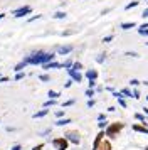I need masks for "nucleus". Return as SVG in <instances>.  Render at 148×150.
Listing matches in <instances>:
<instances>
[{"label": "nucleus", "instance_id": "nucleus-34", "mask_svg": "<svg viewBox=\"0 0 148 150\" xmlns=\"http://www.w3.org/2000/svg\"><path fill=\"white\" fill-rule=\"evenodd\" d=\"M113 39H114V34H108V35H104V37H103V42H104V44H108V42H113Z\"/></svg>", "mask_w": 148, "mask_h": 150}, {"label": "nucleus", "instance_id": "nucleus-12", "mask_svg": "<svg viewBox=\"0 0 148 150\" xmlns=\"http://www.w3.org/2000/svg\"><path fill=\"white\" fill-rule=\"evenodd\" d=\"M49 113H51V110H49V108H42V110H39V111H35V113L32 115V118H34V120H39V118L47 116Z\"/></svg>", "mask_w": 148, "mask_h": 150}, {"label": "nucleus", "instance_id": "nucleus-38", "mask_svg": "<svg viewBox=\"0 0 148 150\" xmlns=\"http://www.w3.org/2000/svg\"><path fill=\"white\" fill-rule=\"evenodd\" d=\"M44 147H46V143L42 142V143H37V145H34L30 150H44Z\"/></svg>", "mask_w": 148, "mask_h": 150}, {"label": "nucleus", "instance_id": "nucleus-3", "mask_svg": "<svg viewBox=\"0 0 148 150\" xmlns=\"http://www.w3.org/2000/svg\"><path fill=\"white\" fill-rule=\"evenodd\" d=\"M30 14H32V5H20V7L12 10V15L15 19H24V17H27Z\"/></svg>", "mask_w": 148, "mask_h": 150}, {"label": "nucleus", "instance_id": "nucleus-32", "mask_svg": "<svg viewBox=\"0 0 148 150\" xmlns=\"http://www.w3.org/2000/svg\"><path fill=\"white\" fill-rule=\"evenodd\" d=\"M52 133V128H46V130H42V132H39L37 135L39 137H47V135H51Z\"/></svg>", "mask_w": 148, "mask_h": 150}, {"label": "nucleus", "instance_id": "nucleus-25", "mask_svg": "<svg viewBox=\"0 0 148 150\" xmlns=\"http://www.w3.org/2000/svg\"><path fill=\"white\" fill-rule=\"evenodd\" d=\"M73 62H74V61H73V57H67L64 62H61V64H62V69H69L71 66H73Z\"/></svg>", "mask_w": 148, "mask_h": 150}, {"label": "nucleus", "instance_id": "nucleus-23", "mask_svg": "<svg viewBox=\"0 0 148 150\" xmlns=\"http://www.w3.org/2000/svg\"><path fill=\"white\" fill-rule=\"evenodd\" d=\"M106 57H108L106 52H101V54L96 56V62H98V64H103V62L106 61Z\"/></svg>", "mask_w": 148, "mask_h": 150}, {"label": "nucleus", "instance_id": "nucleus-41", "mask_svg": "<svg viewBox=\"0 0 148 150\" xmlns=\"http://www.w3.org/2000/svg\"><path fill=\"white\" fill-rule=\"evenodd\" d=\"M138 34L143 35V37H148V29H140L138 27Z\"/></svg>", "mask_w": 148, "mask_h": 150}, {"label": "nucleus", "instance_id": "nucleus-48", "mask_svg": "<svg viewBox=\"0 0 148 150\" xmlns=\"http://www.w3.org/2000/svg\"><path fill=\"white\" fill-rule=\"evenodd\" d=\"M141 17H143V19H145V21H148V7L145 8V10H143V12H141Z\"/></svg>", "mask_w": 148, "mask_h": 150}, {"label": "nucleus", "instance_id": "nucleus-46", "mask_svg": "<svg viewBox=\"0 0 148 150\" xmlns=\"http://www.w3.org/2000/svg\"><path fill=\"white\" fill-rule=\"evenodd\" d=\"M111 10H113L111 7H106V8H103V10H101V15H106V14H109Z\"/></svg>", "mask_w": 148, "mask_h": 150}, {"label": "nucleus", "instance_id": "nucleus-56", "mask_svg": "<svg viewBox=\"0 0 148 150\" xmlns=\"http://www.w3.org/2000/svg\"><path fill=\"white\" fill-rule=\"evenodd\" d=\"M4 17H5V14H2V12H0V21H4Z\"/></svg>", "mask_w": 148, "mask_h": 150}, {"label": "nucleus", "instance_id": "nucleus-54", "mask_svg": "<svg viewBox=\"0 0 148 150\" xmlns=\"http://www.w3.org/2000/svg\"><path fill=\"white\" fill-rule=\"evenodd\" d=\"M114 110H116V108H114V106H108V111H109V113H113Z\"/></svg>", "mask_w": 148, "mask_h": 150}, {"label": "nucleus", "instance_id": "nucleus-62", "mask_svg": "<svg viewBox=\"0 0 148 150\" xmlns=\"http://www.w3.org/2000/svg\"><path fill=\"white\" fill-rule=\"evenodd\" d=\"M143 2H147V0H143Z\"/></svg>", "mask_w": 148, "mask_h": 150}, {"label": "nucleus", "instance_id": "nucleus-53", "mask_svg": "<svg viewBox=\"0 0 148 150\" xmlns=\"http://www.w3.org/2000/svg\"><path fill=\"white\" fill-rule=\"evenodd\" d=\"M104 89H106V91H109V93H113V91H116V89H114L113 86H106Z\"/></svg>", "mask_w": 148, "mask_h": 150}, {"label": "nucleus", "instance_id": "nucleus-33", "mask_svg": "<svg viewBox=\"0 0 148 150\" xmlns=\"http://www.w3.org/2000/svg\"><path fill=\"white\" fill-rule=\"evenodd\" d=\"M125 56L126 57H140V54L135 52V51H125Z\"/></svg>", "mask_w": 148, "mask_h": 150}, {"label": "nucleus", "instance_id": "nucleus-28", "mask_svg": "<svg viewBox=\"0 0 148 150\" xmlns=\"http://www.w3.org/2000/svg\"><path fill=\"white\" fill-rule=\"evenodd\" d=\"M74 103H76V100H74V98H71V100H66L64 103H61V106H62V108H69V106H73Z\"/></svg>", "mask_w": 148, "mask_h": 150}, {"label": "nucleus", "instance_id": "nucleus-24", "mask_svg": "<svg viewBox=\"0 0 148 150\" xmlns=\"http://www.w3.org/2000/svg\"><path fill=\"white\" fill-rule=\"evenodd\" d=\"M135 120H136V122H140V123L148 122V120H147V116L143 115V113H135Z\"/></svg>", "mask_w": 148, "mask_h": 150}, {"label": "nucleus", "instance_id": "nucleus-16", "mask_svg": "<svg viewBox=\"0 0 148 150\" xmlns=\"http://www.w3.org/2000/svg\"><path fill=\"white\" fill-rule=\"evenodd\" d=\"M69 123H73V120L64 116V118H59V120H56V123H54V125H56V127H66V125H69Z\"/></svg>", "mask_w": 148, "mask_h": 150}, {"label": "nucleus", "instance_id": "nucleus-45", "mask_svg": "<svg viewBox=\"0 0 148 150\" xmlns=\"http://www.w3.org/2000/svg\"><path fill=\"white\" fill-rule=\"evenodd\" d=\"M94 105H96V100H94V98H91V100H87V108H93Z\"/></svg>", "mask_w": 148, "mask_h": 150}, {"label": "nucleus", "instance_id": "nucleus-31", "mask_svg": "<svg viewBox=\"0 0 148 150\" xmlns=\"http://www.w3.org/2000/svg\"><path fill=\"white\" fill-rule=\"evenodd\" d=\"M54 115H56V120H59V118H64V116H66V111H64V110H56Z\"/></svg>", "mask_w": 148, "mask_h": 150}, {"label": "nucleus", "instance_id": "nucleus-58", "mask_svg": "<svg viewBox=\"0 0 148 150\" xmlns=\"http://www.w3.org/2000/svg\"><path fill=\"white\" fill-rule=\"evenodd\" d=\"M145 4H147V7H148V0H147V2H145Z\"/></svg>", "mask_w": 148, "mask_h": 150}, {"label": "nucleus", "instance_id": "nucleus-40", "mask_svg": "<svg viewBox=\"0 0 148 150\" xmlns=\"http://www.w3.org/2000/svg\"><path fill=\"white\" fill-rule=\"evenodd\" d=\"M73 34H74V30H71V29H67V30H62V32H61L62 37H67V35H73Z\"/></svg>", "mask_w": 148, "mask_h": 150}, {"label": "nucleus", "instance_id": "nucleus-55", "mask_svg": "<svg viewBox=\"0 0 148 150\" xmlns=\"http://www.w3.org/2000/svg\"><path fill=\"white\" fill-rule=\"evenodd\" d=\"M143 115H147V116H148V108H147V106L143 108Z\"/></svg>", "mask_w": 148, "mask_h": 150}, {"label": "nucleus", "instance_id": "nucleus-37", "mask_svg": "<svg viewBox=\"0 0 148 150\" xmlns=\"http://www.w3.org/2000/svg\"><path fill=\"white\" fill-rule=\"evenodd\" d=\"M118 105H120L121 108H126V106H128V103H126L125 98H118Z\"/></svg>", "mask_w": 148, "mask_h": 150}, {"label": "nucleus", "instance_id": "nucleus-10", "mask_svg": "<svg viewBox=\"0 0 148 150\" xmlns=\"http://www.w3.org/2000/svg\"><path fill=\"white\" fill-rule=\"evenodd\" d=\"M131 128H133V132H136V133L148 135V128L143 125V123H133V125H131Z\"/></svg>", "mask_w": 148, "mask_h": 150}, {"label": "nucleus", "instance_id": "nucleus-1", "mask_svg": "<svg viewBox=\"0 0 148 150\" xmlns=\"http://www.w3.org/2000/svg\"><path fill=\"white\" fill-rule=\"evenodd\" d=\"M56 52L54 51H44V49H32L27 56L22 57V61L25 62L27 66H42L46 62L56 61Z\"/></svg>", "mask_w": 148, "mask_h": 150}, {"label": "nucleus", "instance_id": "nucleus-39", "mask_svg": "<svg viewBox=\"0 0 148 150\" xmlns=\"http://www.w3.org/2000/svg\"><path fill=\"white\" fill-rule=\"evenodd\" d=\"M108 123H109L108 120H103V122H99V123H98V127H99V130H104V128L108 127Z\"/></svg>", "mask_w": 148, "mask_h": 150}, {"label": "nucleus", "instance_id": "nucleus-15", "mask_svg": "<svg viewBox=\"0 0 148 150\" xmlns=\"http://www.w3.org/2000/svg\"><path fill=\"white\" fill-rule=\"evenodd\" d=\"M59 98H61V91H56V89L47 91V100H59Z\"/></svg>", "mask_w": 148, "mask_h": 150}, {"label": "nucleus", "instance_id": "nucleus-35", "mask_svg": "<svg viewBox=\"0 0 148 150\" xmlns=\"http://www.w3.org/2000/svg\"><path fill=\"white\" fill-rule=\"evenodd\" d=\"M140 89H136V88H135V89H131V98H135V100H138V98H140Z\"/></svg>", "mask_w": 148, "mask_h": 150}, {"label": "nucleus", "instance_id": "nucleus-52", "mask_svg": "<svg viewBox=\"0 0 148 150\" xmlns=\"http://www.w3.org/2000/svg\"><path fill=\"white\" fill-rule=\"evenodd\" d=\"M138 27H140V29H148V21L143 22V24H141V25H138Z\"/></svg>", "mask_w": 148, "mask_h": 150}, {"label": "nucleus", "instance_id": "nucleus-26", "mask_svg": "<svg viewBox=\"0 0 148 150\" xmlns=\"http://www.w3.org/2000/svg\"><path fill=\"white\" fill-rule=\"evenodd\" d=\"M120 93L123 95V98H131V89L130 88H121Z\"/></svg>", "mask_w": 148, "mask_h": 150}, {"label": "nucleus", "instance_id": "nucleus-18", "mask_svg": "<svg viewBox=\"0 0 148 150\" xmlns=\"http://www.w3.org/2000/svg\"><path fill=\"white\" fill-rule=\"evenodd\" d=\"M66 17H67V14L64 10H56L54 15H52V19H56V21H62V19H66Z\"/></svg>", "mask_w": 148, "mask_h": 150}, {"label": "nucleus", "instance_id": "nucleus-29", "mask_svg": "<svg viewBox=\"0 0 148 150\" xmlns=\"http://www.w3.org/2000/svg\"><path fill=\"white\" fill-rule=\"evenodd\" d=\"M39 19H42V14H35V15H32V17H29V19H27V24H32V22L39 21Z\"/></svg>", "mask_w": 148, "mask_h": 150}, {"label": "nucleus", "instance_id": "nucleus-17", "mask_svg": "<svg viewBox=\"0 0 148 150\" xmlns=\"http://www.w3.org/2000/svg\"><path fill=\"white\" fill-rule=\"evenodd\" d=\"M57 105H59V100H46L44 105H42V108H54Z\"/></svg>", "mask_w": 148, "mask_h": 150}, {"label": "nucleus", "instance_id": "nucleus-4", "mask_svg": "<svg viewBox=\"0 0 148 150\" xmlns=\"http://www.w3.org/2000/svg\"><path fill=\"white\" fill-rule=\"evenodd\" d=\"M51 145L54 147V150H69V142L64 137H54V138H51Z\"/></svg>", "mask_w": 148, "mask_h": 150}, {"label": "nucleus", "instance_id": "nucleus-11", "mask_svg": "<svg viewBox=\"0 0 148 150\" xmlns=\"http://www.w3.org/2000/svg\"><path fill=\"white\" fill-rule=\"evenodd\" d=\"M103 140H104V130H99V132H98V135L94 137L93 149H91V150H96V149H98V145H99V143L103 142Z\"/></svg>", "mask_w": 148, "mask_h": 150}, {"label": "nucleus", "instance_id": "nucleus-27", "mask_svg": "<svg viewBox=\"0 0 148 150\" xmlns=\"http://www.w3.org/2000/svg\"><path fill=\"white\" fill-rule=\"evenodd\" d=\"M24 78H27V73H24V71H20V73H15V76H13V79H15V81H22Z\"/></svg>", "mask_w": 148, "mask_h": 150}, {"label": "nucleus", "instance_id": "nucleus-44", "mask_svg": "<svg viewBox=\"0 0 148 150\" xmlns=\"http://www.w3.org/2000/svg\"><path fill=\"white\" fill-rule=\"evenodd\" d=\"M10 150H24V147H22L20 143H13V145H12V149H10Z\"/></svg>", "mask_w": 148, "mask_h": 150}, {"label": "nucleus", "instance_id": "nucleus-60", "mask_svg": "<svg viewBox=\"0 0 148 150\" xmlns=\"http://www.w3.org/2000/svg\"><path fill=\"white\" fill-rule=\"evenodd\" d=\"M147 101H148V95H147Z\"/></svg>", "mask_w": 148, "mask_h": 150}, {"label": "nucleus", "instance_id": "nucleus-63", "mask_svg": "<svg viewBox=\"0 0 148 150\" xmlns=\"http://www.w3.org/2000/svg\"><path fill=\"white\" fill-rule=\"evenodd\" d=\"M0 123H2V120H0Z\"/></svg>", "mask_w": 148, "mask_h": 150}, {"label": "nucleus", "instance_id": "nucleus-47", "mask_svg": "<svg viewBox=\"0 0 148 150\" xmlns=\"http://www.w3.org/2000/svg\"><path fill=\"white\" fill-rule=\"evenodd\" d=\"M8 81H10V78H8V76H4V74L0 76V83H8Z\"/></svg>", "mask_w": 148, "mask_h": 150}, {"label": "nucleus", "instance_id": "nucleus-9", "mask_svg": "<svg viewBox=\"0 0 148 150\" xmlns=\"http://www.w3.org/2000/svg\"><path fill=\"white\" fill-rule=\"evenodd\" d=\"M42 69H44V73L46 71H51V69H62V64L59 61H51V62L42 64Z\"/></svg>", "mask_w": 148, "mask_h": 150}, {"label": "nucleus", "instance_id": "nucleus-5", "mask_svg": "<svg viewBox=\"0 0 148 150\" xmlns=\"http://www.w3.org/2000/svg\"><path fill=\"white\" fill-rule=\"evenodd\" d=\"M64 138L69 143H73V145H79L81 143V133L78 130H67L66 133H64Z\"/></svg>", "mask_w": 148, "mask_h": 150}, {"label": "nucleus", "instance_id": "nucleus-22", "mask_svg": "<svg viewBox=\"0 0 148 150\" xmlns=\"http://www.w3.org/2000/svg\"><path fill=\"white\" fill-rule=\"evenodd\" d=\"M71 69H74V71H82V69H84V66H82V62L81 61H74L73 62V66H71Z\"/></svg>", "mask_w": 148, "mask_h": 150}, {"label": "nucleus", "instance_id": "nucleus-42", "mask_svg": "<svg viewBox=\"0 0 148 150\" xmlns=\"http://www.w3.org/2000/svg\"><path fill=\"white\" fill-rule=\"evenodd\" d=\"M73 84H74V81H73V79H71V78H69V79H67V81L66 83H64V88H71V86H73Z\"/></svg>", "mask_w": 148, "mask_h": 150}, {"label": "nucleus", "instance_id": "nucleus-2", "mask_svg": "<svg viewBox=\"0 0 148 150\" xmlns=\"http://www.w3.org/2000/svg\"><path fill=\"white\" fill-rule=\"evenodd\" d=\"M125 130V123L123 122H113V123H108V127L104 128V137L108 140H114L118 138L121 132Z\"/></svg>", "mask_w": 148, "mask_h": 150}, {"label": "nucleus", "instance_id": "nucleus-43", "mask_svg": "<svg viewBox=\"0 0 148 150\" xmlns=\"http://www.w3.org/2000/svg\"><path fill=\"white\" fill-rule=\"evenodd\" d=\"M98 86V81H87V88H91V89H94Z\"/></svg>", "mask_w": 148, "mask_h": 150}, {"label": "nucleus", "instance_id": "nucleus-59", "mask_svg": "<svg viewBox=\"0 0 148 150\" xmlns=\"http://www.w3.org/2000/svg\"><path fill=\"white\" fill-rule=\"evenodd\" d=\"M145 150H148V145H147V147H145Z\"/></svg>", "mask_w": 148, "mask_h": 150}, {"label": "nucleus", "instance_id": "nucleus-21", "mask_svg": "<svg viewBox=\"0 0 148 150\" xmlns=\"http://www.w3.org/2000/svg\"><path fill=\"white\" fill-rule=\"evenodd\" d=\"M37 78H39L40 83H49L51 81V76L47 74V73H40V74H37Z\"/></svg>", "mask_w": 148, "mask_h": 150}, {"label": "nucleus", "instance_id": "nucleus-8", "mask_svg": "<svg viewBox=\"0 0 148 150\" xmlns=\"http://www.w3.org/2000/svg\"><path fill=\"white\" fill-rule=\"evenodd\" d=\"M84 78H86L87 81H98V78H99V73H98V69H87L86 73H84Z\"/></svg>", "mask_w": 148, "mask_h": 150}, {"label": "nucleus", "instance_id": "nucleus-51", "mask_svg": "<svg viewBox=\"0 0 148 150\" xmlns=\"http://www.w3.org/2000/svg\"><path fill=\"white\" fill-rule=\"evenodd\" d=\"M94 91H96V93H103V91H104V88H103V86H96V88H94Z\"/></svg>", "mask_w": 148, "mask_h": 150}, {"label": "nucleus", "instance_id": "nucleus-57", "mask_svg": "<svg viewBox=\"0 0 148 150\" xmlns=\"http://www.w3.org/2000/svg\"><path fill=\"white\" fill-rule=\"evenodd\" d=\"M141 84H145V86H148V79H147V81H141Z\"/></svg>", "mask_w": 148, "mask_h": 150}, {"label": "nucleus", "instance_id": "nucleus-14", "mask_svg": "<svg viewBox=\"0 0 148 150\" xmlns=\"http://www.w3.org/2000/svg\"><path fill=\"white\" fill-rule=\"evenodd\" d=\"M96 150H113V145H111V142H109L108 138H104V140L98 145V149Z\"/></svg>", "mask_w": 148, "mask_h": 150}, {"label": "nucleus", "instance_id": "nucleus-36", "mask_svg": "<svg viewBox=\"0 0 148 150\" xmlns=\"http://www.w3.org/2000/svg\"><path fill=\"white\" fill-rule=\"evenodd\" d=\"M141 81H138L136 78H133V79H130V86H133V88H136V86H140Z\"/></svg>", "mask_w": 148, "mask_h": 150}, {"label": "nucleus", "instance_id": "nucleus-61", "mask_svg": "<svg viewBox=\"0 0 148 150\" xmlns=\"http://www.w3.org/2000/svg\"><path fill=\"white\" fill-rule=\"evenodd\" d=\"M145 44H147V46H148V42H145Z\"/></svg>", "mask_w": 148, "mask_h": 150}, {"label": "nucleus", "instance_id": "nucleus-13", "mask_svg": "<svg viewBox=\"0 0 148 150\" xmlns=\"http://www.w3.org/2000/svg\"><path fill=\"white\" fill-rule=\"evenodd\" d=\"M138 27V24L135 21H130V22H121L120 24V29H123V30H130V29H135Z\"/></svg>", "mask_w": 148, "mask_h": 150}, {"label": "nucleus", "instance_id": "nucleus-49", "mask_svg": "<svg viewBox=\"0 0 148 150\" xmlns=\"http://www.w3.org/2000/svg\"><path fill=\"white\" fill-rule=\"evenodd\" d=\"M5 132H8V133H13V132H17V128H15V127H5Z\"/></svg>", "mask_w": 148, "mask_h": 150}, {"label": "nucleus", "instance_id": "nucleus-6", "mask_svg": "<svg viewBox=\"0 0 148 150\" xmlns=\"http://www.w3.org/2000/svg\"><path fill=\"white\" fill-rule=\"evenodd\" d=\"M73 51H74L73 44H61V46H56L54 47V52L59 54V56H67V54H71Z\"/></svg>", "mask_w": 148, "mask_h": 150}, {"label": "nucleus", "instance_id": "nucleus-7", "mask_svg": "<svg viewBox=\"0 0 148 150\" xmlns=\"http://www.w3.org/2000/svg\"><path fill=\"white\" fill-rule=\"evenodd\" d=\"M66 73H67V76L73 79L74 83H82V79H84V76H82V73H79V71H74V69H66Z\"/></svg>", "mask_w": 148, "mask_h": 150}, {"label": "nucleus", "instance_id": "nucleus-50", "mask_svg": "<svg viewBox=\"0 0 148 150\" xmlns=\"http://www.w3.org/2000/svg\"><path fill=\"white\" fill-rule=\"evenodd\" d=\"M103 120H106V113H99L98 115V122H103Z\"/></svg>", "mask_w": 148, "mask_h": 150}, {"label": "nucleus", "instance_id": "nucleus-30", "mask_svg": "<svg viewBox=\"0 0 148 150\" xmlns=\"http://www.w3.org/2000/svg\"><path fill=\"white\" fill-rule=\"evenodd\" d=\"M84 95H86V98H87V100H91V98H94V95H96V91H94V89H91V88H87L86 91H84Z\"/></svg>", "mask_w": 148, "mask_h": 150}, {"label": "nucleus", "instance_id": "nucleus-19", "mask_svg": "<svg viewBox=\"0 0 148 150\" xmlns=\"http://www.w3.org/2000/svg\"><path fill=\"white\" fill-rule=\"evenodd\" d=\"M25 68H27V64L24 61H20V62H17V64L13 66V71H15V73H20V71H24Z\"/></svg>", "mask_w": 148, "mask_h": 150}, {"label": "nucleus", "instance_id": "nucleus-20", "mask_svg": "<svg viewBox=\"0 0 148 150\" xmlns=\"http://www.w3.org/2000/svg\"><path fill=\"white\" fill-rule=\"evenodd\" d=\"M138 5H140V0H131L130 4H126V5H125V10H131V8L138 7Z\"/></svg>", "mask_w": 148, "mask_h": 150}]
</instances>
